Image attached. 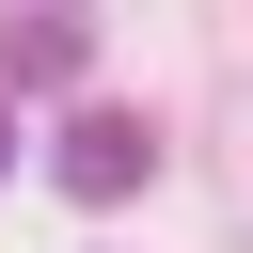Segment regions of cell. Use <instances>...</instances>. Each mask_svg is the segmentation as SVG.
I'll return each mask as SVG.
<instances>
[{"label":"cell","mask_w":253,"mask_h":253,"mask_svg":"<svg viewBox=\"0 0 253 253\" xmlns=\"http://www.w3.org/2000/svg\"><path fill=\"white\" fill-rule=\"evenodd\" d=\"M142 174H158V142H142V111H79V126H63V190H79V206H126Z\"/></svg>","instance_id":"1"},{"label":"cell","mask_w":253,"mask_h":253,"mask_svg":"<svg viewBox=\"0 0 253 253\" xmlns=\"http://www.w3.org/2000/svg\"><path fill=\"white\" fill-rule=\"evenodd\" d=\"M0 79H79V0H16L0 16Z\"/></svg>","instance_id":"2"},{"label":"cell","mask_w":253,"mask_h":253,"mask_svg":"<svg viewBox=\"0 0 253 253\" xmlns=\"http://www.w3.org/2000/svg\"><path fill=\"white\" fill-rule=\"evenodd\" d=\"M0 174H16V111H0Z\"/></svg>","instance_id":"3"}]
</instances>
